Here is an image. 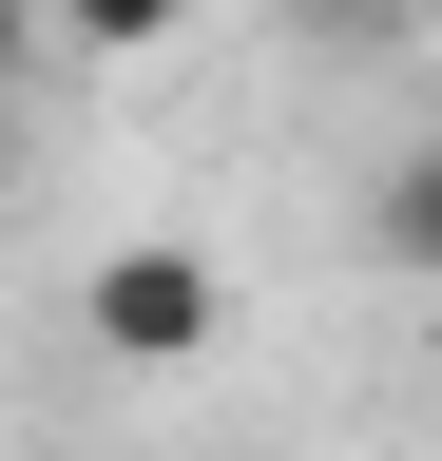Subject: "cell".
Wrapping results in <instances>:
<instances>
[{
	"label": "cell",
	"instance_id": "obj_4",
	"mask_svg": "<svg viewBox=\"0 0 442 461\" xmlns=\"http://www.w3.org/2000/svg\"><path fill=\"white\" fill-rule=\"evenodd\" d=\"M39 39H59V20H39V0H0V96L39 77Z\"/></svg>",
	"mask_w": 442,
	"mask_h": 461
},
{
	"label": "cell",
	"instance_id": "obj_6",
	"mask_svg": "<svg viewBox=\"0 0 442 461\" xmlns=\"http://www.w3.org/2000/svg\"><path fill=\"white\" fill-rule=\"evenodd\" d=\"M384 20H442V0H384Z\"/></svg>",
	"mask_w": 442,
	"mask_h": 461
},
{
	"label": "cell",
	"instance_id": "obj_3",
	"mask_svg": "<svg viewBox=\"0 0 442 461\" xmlns=\"http://www.w3.org/2000/svg\"><path fill=\"white\" fill-rule=\"evenodd\" d=\"M384 269H442V154L384 173Z\"/></svg>",
	"mask_w": 442,
	"mask_h": 461
},
{
	"label": "cell",
	"instance_id": "obj_1",
	"mask_svg": "<svg viewBox=\"0 0 442 461\" xmlns=\"http://www.w3.org/2000/svg\"><path fill=\"white\" fill-rule=\"evenodd\" d=\"M77 346L96 366H212V346H231V269H212L193 230H135V250L77 269Z\"/></svg>",
	"mask_w": 442,
	"mask_h": 461
},
{
	"label": "cell",
	"instance_id": "obj_5",
	"mask_svg": "<svg viewBox=\"0 0 442 461\" xmlns=\"http://www.w3.org/2000/svg\"><path fill=\"white\" fill-rule=\"evenodd\" d=\"M0 193H20V96H0Z\"/></svg>",
	"mask_w": 442,
	"mask_h": 461
},
{
	"label": "cell",
	"instance_id": "obj_2",
	"mask_svg": "<svg viewBox=\"0 0 442 461\" xmlns=\"http://www.w3.org/2000/svg\"><path fill=\"white\" fill-rule=\"evenodd\" d=\"M39 20H59V58H154L193 0H39Z\"/></svg>",
	"mask_w": 442,
	"mask_h": 461
}]
</instances>
